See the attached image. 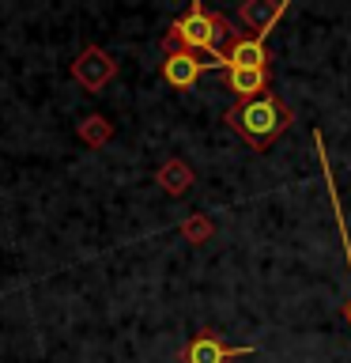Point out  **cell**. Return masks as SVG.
<instances>
[{"mask_svg": "<svg viewBox=\"0 0 351 363\" xmlns=\"http://www.w3.org/2000/svg\"><path fill=\"white\" fill-rule=\"evenodd\" d=\"M234 38H238V30L231 27V19L215 16V11H208L200 0H192L185 16L174 19V27H170L163 45H166V53L170 50H189V53H204L208 61L226 65V53L219 50V45L234 42ZM226 68H231V65H226Z\"/></svg>", "mask_w": 351, "mask_h": 363, "instance_id": "6da1fadb", "label": "cell"}, {"mask_svg": "<svg viewBox=\"0 0 351 363\" xmlns=\"http://www.w3.org/2000/svg\"><path fill=\"white\" fill-rule=\"evenodd\" d=\"M226 125L242 136L249 147H257V152H265V147L283 136L291 129V106L276 95H257V99H246L238 102V106L226 110Z\"/></svg>", "mask_w": 351, "mask_h": 363, "instance_id": "7a4b0ae2", "label": "cell"}, {"mask_svg": "<svg viewBox=\"0 0 351 363\" xmlns=\"http://www.w3.org/2000/svg\"><path fill=\"white\" fill-rule=\"evenodd\" d=\"M253 345H242V348H231L223 345V337L215 329H200L197 337L181 348V363H231V359H242V356H253Z\"/></svg>", "mask_w": 351, "mask_h": 363, "instance_id": "3957f363", "label": "cell"}, {"mask_svg": "<svg viewBox=\"0 0 351 363\" xmlns=\"http://www.w3.org/2000/svg\"><path fill=\"white\" fill-rule=\"evenodd\" d=\"M208 68H223L226 72V65L219 61H208V57H200V53H189V50H170L166 53V61H163V79L170 87H192L197 79L208 72Z\"/></svg>", "mask_w": 351, "mask_h": 363, "instance_id": "277c9868", "label": "cell"}, {"mask_svg": "<svg viewBox=\"0 0 351 363\" xmlns=\"http://www.w3.org/2000/svg\"><path fill=\"white\" fill-rule=\"evenodd\" d=\"M113 72H117V65H113L110 53L98 50V45H87V50L76 57V65H72V76H76L87 91H102V87L113 79Z\"/></svg>", "mask_w": 351, "mask_h": 363, "instance_id": "5b68a950", "label": "cell"}, {"mask_svg": "<svg viewBox=\"0 0 351 363\" xmlns=\"http://www.w3.org/2000/svg\"><path fill=\"white\" fill-rule=\"evenodd\" d=\"M287 0H280V4H272V0H249V4L238 8V19L246 23L249 30H257L260 42H268V34L276 30V23L287 16Z\"/></svg>", "mask_w": 351, "mask_h": 363, "instance_id": "8992f818", "label": "cell"}, {"mask_svg": "<svg viewBox=\"0 0 351 363\" xmlns=\"http://www.w3.org/2000/svg\"><path fill=\"white\" fill-rule=\"evenodd\" d=\"M313 144H317V163H321V174H325V186H328V197H333V212H336V227H340V242H344V257H347V269H351V235H347V220L340 212V193H336V182H333V170H328V152H325V136L313 133ZM344 318L351 325V303L344 306Z\"/></svg>", "mask_w": 351, "mask_h": 363, "instance_id": "52a82bcc", "label": "cell"}, {"mask_svg": "<svg viewBox=\"0 0 351 363\" xmlns=\"http://www.w3.org/2000/svg\"><path fill=\"white\" fill-rule=\"evenodd\" d=\"M226 87L234 91L238 99H257V95H265V87H268V68H246V65H231L226 68Z\"/></svg>", "mask_w": 351, "mask_h": 363, "instance_id": "ba28073f", "label": "cell"}, {"mask_svg": "<svg viewBox=\"0 0 351 363\" xmlns=\"http://www.w3.org/2000/svg\"><path fill=\"white\" fill-rule=\"evenodd\" d=\"M226 65H246V68H268V50L265 42L257 38H246V34H238L231 42V50H226Z\"/></svg>", "mask_w": 351, "mask_h": 363, "instance_id": "9c48e42d", "label": "cell"}, {"mask_svg": "<svg viewBox=\"0 0 351 363\" xmlns=\"http://www.w3.org/2000/svg\"><path fill=\"white\" fill-rule=\"evenodd\" d=\"M159 182L166 186V193H185V186L192 182V170H185V167L174 159V163H166L163 170H159Z\"/></svg>", "mask_w": 351, "mask_h": 363, "instance_id": "30bf717a", "label": "cell"}, {"mask_svg": "<svg viewBox=\"0 0 351 363\" xmlns=\"http://www.w3.org/2000/svg\"><path fill=\"white\" fill-rule=\"evenodd\" d=\"M79 136H84L87 144H102L110 136V125H106V118H87L84 125H79Z\"/></svg>", "mask_w": 351, "mask_h": 363, "instance_id": "8fae6325", "label": "cell"}, {"mask_svg": "<svg viewBox=\"0 0 351 363\" xmlns=\"http://www.w3.org/2000/svg\"><path fill=\"white\" fill-rule=\"evenodd\" d=\"M181 231H185V238H192V242H204V238H208V220H192V223H185L181 227Z\"/></svg>", "mask_w": 351, "mask_h": 363, "instance_id": "7c38bea8", "label": "cell"}]
</instances>
